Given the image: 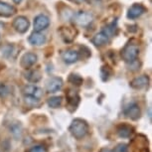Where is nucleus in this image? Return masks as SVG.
Wrapping results in <instances>:
<instances>
[{"label": "nucleus", "mask_w": 152, "mask_h": 152, "mask_svg": "<svg viewBox=\"0 0 152 152\" xmlns=\"http://www.w3.org/2000/svg\"><path fill=\"white\" fill-rule=\"evenodd\" d=\"M13 1H14V3L19 4V3H21V1H22V0H13Z\"/></svg>", "instance_id": "bb28decb"}, {"label": "nucleus", "mask_w": 152, "mask_h": 152, "mask_svg": "<svg viewBox=\"0 0 152 152\" xmlns=\"http://www.w3.org/2000/svg\"><path fill=\"white\" fill-rule=\"evenodd\" d=\"M114 152H129V148H128V145L125 144V143H119L114 148Z\"/></svg>", "instance_id": "b1692460"}, {"label": "nucleus", "mask_w": 152, "mask_h": 152, "mask_svg": "<svg viewBox=\"0 0 152 152\" xmlns=\"http://www.w3.org/2000/svg\"><path fill=\"white\" fill-rule=\"evenodd\" d=\"M139 54V49L136 45L128 44L126 47L123 49L121 52L122 59L126 63H133L136 61V58Z\"/></svg>", "instance_id": "7ed1b4c3"}, {"label": "nucleus", "mask_w": 152, "mask_h": 152, "mask_svg": "<svg viewBox=\"0 0 152 152\" xmlns=\"http://www.w3.org/2000/svg\"><path fill=\"white\" fill-rule=\"evenodd\" d=\"M41 73L38 70H31L25 74V78L31 83H37L41 80Z\"/></svg>", "instance_id": "6ab92c4d"}, {"label": "nucleus", "mask_w": 152, "mask_h": 152, "mask_svg": "<svg viewBox=\"0 0 152 152\" xmlns=\"http://www.w3.org/2000/svg\"><path fill=\"white\" fill-rule=\"evenodd\" d=\"M123 113L126 117L130 118L131 120H137L140 118L141 111L136 102H130L128 105H126L123 110Z\"/></svg>", "instance_id": "20e7f679"}, {"label": "nucleus", "mask_w": 152, "mask_h": 152, "mask_svg": "<svg viewBox=\"0 0 152 152\" xmlns=\"http://www.w3.org/2000/svg\"><path fill=\"white\" fill-rule=\"evenodd\" d=\"M37 62V56L33 53H26L21 59V66L23 68H30Z\"/></svg>", "instance_id": "4468645a"}, {"label": "nucleus", "mask_w": 152, "mask_h": 152, "mask_svg": "<svg viewBox=\"0 0 152 152\" xmlns=\"http://www.w3.org/2000/svg\"><path fill=\"white\" fill-rule=\"evenodd\" d=\"M134 132V128L129 124H126V123H121V124L117 125L116 127V133L118 137L123 139L130 138L132 136Z\"/></svg>", "instance_id": "423d86ee"}, {"label": "nucleus", "mask_w": 152, "mask_h": 152, "mask_svg": "<svg viewBox=\"0 0 152 152\" xmlns=\"http://www.w3.org/2000/svg\"><path fill=\"white\" fill-rule=\"evenodd\" d=\"M29 42L34 46H41L46 43V37L40 32H34L29 37Z\"/></svg>", "instance_id": "f3484780"}, {"label": "nucleus", "mask_w": 152, "mask_h": 152, "mask_svg": "<svg viewBox=\"0 0 152 152\" xmlns=\"http://www.w3.org/2000/svg\"><path fill=\"white\" fill-rule=\"evenodd\" d=\"M25 102H26L27 104L35 107V105L39 104L40 99H36V97H34V96H25Z\"/></svg>", "instance_id": "5701e85b"}, {"label": "nucleus", "mask_w": 152, "mask_h": 152, "mask_svg": "<svg viewBox=\"0 0 152 152\" xmlns=\"http://www.w3.org/2000/svg\"><path fill=\"white\" fill-rule=\"evenodd\" d=\"M130 147L132 152H149L147 137L142 134L135 136L130 143Z\"/></svg>", "instance_id": "f03ea898"}, {"label": "nucleus", "mask_w": 152, "mask_h": 152, "mask_svg": "<svg viewBox=\"0 0 152 152\" xmlns=\"http://www.w3.org/2000/svg\"><path fill=\"white\" fill-rule=\"evenodd\" d=\"M15 13V8L6 2L0 1V16L10 17Z\"/></svg>", "instance_id": "dca6fc26"}, {"label": "nucleus", "mask_w": 152, "mask_h": 152, "mask_svg": "<svg viewBox=\"0 0 152 152\" xmlns=\"http://www.w3.org/2000/svg\"><path fill=\"white\" fill-rule=\"evenodd\" d=\"M63 102V97L62 96H52L50 99H48L47 104L50 107L52 108H58L61 107Z\"/></svg>", "instance_id": "aec40b11"}, {"label": "nucleus", "mask_w": 152, "mask_h": 152, "mask_svg": "<svg viewBox=\"0 0 152 152\" xmlns=\"http://www.w3.org/2000/svg\"><path fill=\"white\" fill-rule=\"evenodd\" d=\"M108 37L110 36L107 35V32L102 31V32L97 33L96 35H94V38L91 39V42H93L96 46L100 47V46H104L108 42Z\"/></svg>", "instance_id": "2eb2a0df"}, {"label": "nucleus", "mask_w": 152, "mask_h": 152, "mask_svg": "<svg viewBox=\"0 0 152 152\" xmlns=\"http://www.w3.org/2000/svg\"><path fill=\"white\" fill-rule=\"evenodd\" d=\"M9 129H10V132L12 134V136L14 137L15 139H20L22 136V132H23V127H22V124L21 122H14L12 123L10 126H9Z\"/></svg>", "instance_id": "a211bd4d"}, {"label": "nucleus", "mask_w": 152, "mask_h": 152, "mask_svg": "<svg viewBox=\"0 0 152 152\" xmlns=\"http://www.w3.org/2000/svg\"><path fill=\"white\" fill-rule=\"evenodd\" d=\"M62 87H63V80L61 78L54 77V78L50 79L48 81L47 86H46V90H47L48 93L54 94L61 90Z\"/></svg>", "instance_id": "1a4fd4ad"}, {"label": "nucleus", "mask_w": 152, "mask_h": 152, "mask_svg": "<svg viewBox=\"0 0 152 152\" xmlns=\"http://www.w3.org/2000/svg\"><path fill=\"white\" fill-rule=\"evenodd\" d=\"M49 25H50V20L47 16L43 15V14L36 16L35 19H34V30L36 32L45 30L46 28H48Z\"/></svg>", "instance_id": "0eeeda50"}, {"label": "nucleus", "mask_w": 152, "mask_h": 152, "mask_svg": "<svg viewBox=\"0 0 152 152\" xmlns=\"http://www.w3.org/2000/svg\"><path fill=\"white\" fill-rule=\"evenodd\" d=\"M88 122L84 119L81 118H76L72 121L70 127H69V131L73 135L75 138L81 140L88 133Z\"/></svg>", "instance_id": "f257e3e1"}, {"label": "nucleus", "mask_w": 152, "mask_h": 152, "mask_svg": "<svg viewBox=\"0 0 152 152\" xmlns=\"http://www.w3.org/2000/svg\"><path fill=\"white\" fill-rule=\"evenodd\" d=\"M68 102H69V105L73 107L74 110H76L77 107H78V104H79V102H80V96L76 94H73L72 96L71 94H69Z\"/></svg>", "instance_id": "412c9836"}, {"label": "nucleus", "mask_w": 152, "mask_h": 152, "mask_svg": "<svg viewBox=\"0 0 152 152\" xmlns=\"http://www.w3.org/2000/svg\"><path fill=\"white\" fill-rule=\"evenodd\" d=\"M149 84V78L145 75H142V76L136 77L135 79H133L130 83L131 88H135V90H141V88H144L148 86Z\"/></svg>", "instance_id": "f8f14e48"}, {"label": "nucleus", "mask_w": 152, "mask_h": 152, "mask_svg": "<svg viewBox=\"0 0 152 152\" xmlns=\"http://www.w3.org/2000/svg\"><path fill=\"white\" fill-rule=\"evenodd\" d=\"M13 27L15 28V30L19 33H25L29 28V21L26 17L24 16H19L14 20L13 22Z\"/></svg>", "instance_id": "6e6552de"}, {"label": "nucleus", "mask_w": 152, "mask_h": 152, "mask_svg": "<svg viewBox=\"0 0 152 152\" xmlns=\"http://www.w3.org/2000/svg\"><path fill=\"white\" fill-rule=\"evenodd\" d=\"M146 12V8L141 4H133L127 12V17L130 19H136Z\"/></svg>", "instance_id": "9b49d317"}, {"label": "nucleus", "mask_w": 152, "mask_h": 152, "mask_svg": "<svg viewBox=\"0 0 152 152\" xmlns=\"http://www.w3.org/2000/svg\"><path fill=\"white\" fill-rule=\"evenodd\" d=\"M62 59L63 61L67 64H73L76 63L79 59V53L73 50H67L62 54Z\"/></svg>", "instance_id": "ddd939ff"}, {"label": "nucleus", "mask_w": 152, "mask_h": 152, "mask_svg": "<svg viewBox=\"0 0 152 152\" xmlns=\"http://www.w3.org/2000/svg\"><path fill=\"white\" fill-rule=\"evenodd\" d=\"M78 2H84V1H86V0H77Z\"/></svg>", "instance_id": "cd10ccee"}, {"label": "nucleus", "mask_w": 152, "mask_h": 152, "mask_svg": "<svg viewBox=\"0 0 152 152\" xmlns=\"http://www.w3.org/2000/svg\"><path fill=\"white\" fill-rule=\"evenodd\" d=\"M69 82L72 83V84L75 86H81L83 84V79L79 76V75L72 74V75H70V77H69Z\"/></svg>", "instance_id": "4be33fe9"}, {"label": "nucleus", "mask_w": 152, "mask_h": 152, "mask_svg": "<svg viewBox=\"0 0 152 152\" xmlns=\"http://www.w3.org/2000/svg\"><path fill=\"white\" fill-rule=\"evenodd\" d=\"M26 152H46V149L41 145H35L28 149Z\"/></svg>", "instance_id": "393cba45"}, {"label": "nucleus", "mask_w": 152, "mask_h": 152, "mask_svg": "<svg viewBox=\"0 0 152 152\" xmlns=\"http://www.w3.org/2000/svg\"><path fill=\"white\" fill-rule=\"evenodd\" d=\"M93 20H94L93 14L88 12L82 11V12H79L75 15V22L82 27H88L93 22Z\"/></svg>", "instance_id": "39448f33"}, {"label": "nucleus", "mask_w": 152, "mask_h": 152, "mask_svg": "<svg viewBox=\"0 0 152 152\" xmlns=\"http://www.w3.org/2000/svg\"><path fill=\"white\" fill-rule=\"evenodd\" d=\"M23 93H24L25 96H34L38 99H41L43 96V90L41 88L37 87V86L34 85H29L26 86L24 88H23Z\"/></svg>", "instance_id": "9d476101"}, {"label": "nucleus", "mask_w": 152, "mask_h": 152, "mask_svg": "<svg viewBox=\"0 0 152 152\" xmlns=\"http://www.w3.org/2000/svg\"><path fill=\"white\" fill-rule=\"evenodd\" d=\"M99 152H114L113 150H110V149H107V148H102V150H100Z\"/></svg>", "instance_id": "a878e982"}]
</instances>
